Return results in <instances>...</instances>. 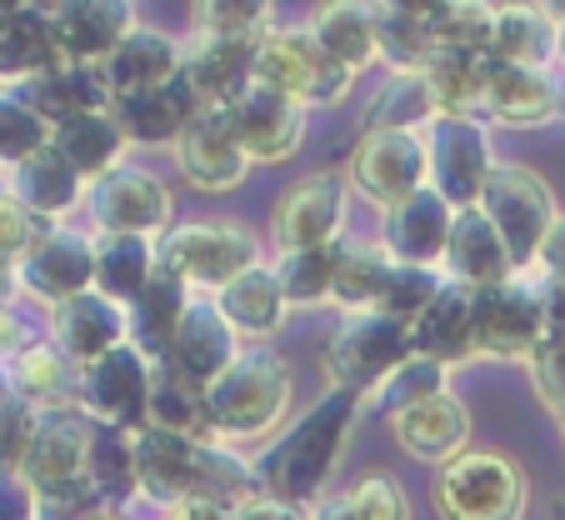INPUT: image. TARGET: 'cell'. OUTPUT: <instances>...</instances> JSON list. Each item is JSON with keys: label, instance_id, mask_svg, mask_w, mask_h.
Wrapping results in <instances>:
<instances>
[{"label": "cell", "instance_id": "obj_57", "mask_svg": "<svg viewBox=\"0 0 565 520\" xmlns=\"http://www.w3.org/2000/svg\"><path fill=\"white\" fill-rule=\"evenodd\" d=\"M535 290H541V320H545V340H565V280L531 270Z\"/></svg>", "mask_w": 565, "mask_h": 520}, {"label": "cell", "instance_id": "obj_43", "mask_svg": "<svg viewBox=\"0 0 565 520\" xmlns=\"http://www.w3.org/2000/svg\"><path fill=\"white\" fill-rule=\"evenodd\" d=\"M150 425L175 431V436H211V421H205V385L191 381L171 355H166V361H150Z\"/></svg>", "mask_w": 565, "mask_h": 520}, {"label": "cell", "instance_id": "obj_35", "mask_svg": "<svg viewBox=\"0 0 565 520\" xmlns=\"http://www.w3.org/2000/svg\"><path fill=\"white\" fill-rule=\"evenodd\" d=\"M195 300V290H185L171 270H160L146 286V296L126 306V326H130V346H136L146 361H166L175 346V330H181L185 306Z\"/></svg>", "mask_w": 565, "mask_h": 520}, {"label": "cell", "instance_id": "obj_17", "mask_svg": "<svg viewBox=\"0 0 565 520\" xmlns=\"http://www.w3.org/2000/svg\"><path fill=\"white\" fill-rule=\"evenodd\" d=\"M211 436H175L146 425L136 431V480L140 500L156 510H171L181 500H201V450Z\"/></svg>", "mask_w": 565, "mask_h": 520}, {"label": "cell", "instance_id": "obj_49", "mask_svg": "<svg viewBox=\"0 0 565 520\" xmlns=\"http://www.w3.org/2000/svg\"><path fill=\"white\" fill-rule=\"evenodd\" d=\"M430 25H436V45H440V51L491 55L495 6H470V0H446V6H430Z\"/></svg>", "mask_w": 565, "mask_h": 520}, {"label": "cell", "instance_id": "obj_55", "mask_svg": "<svg viewBox=\"0 0 565 520\" xmlns=\"http://www.w3.org/2000/svg\"><path fill=\"white\" fill-rule=\"evenodd\" d=\"M531 381H535V395L545 401V411L555 421H565V340H545L541 351L531 355Z\"/></svg>", "mask_w": 565, "mask_h": 520}, {"label": "cell", "instance_id": "obj_63", "mask_svg": "<svg viewBox=\"0 0 565 520\" xmlns=\"http://www.w3.org/2000/svg\"><path fill=\"white\" fill-rule=\"evenodd\" d=\"M90 520H130V516H110V510H100V516H90Z\"/></svg>", "mask_w": 565, "mask_h": 520}, {"label": "cell", "instance_id": "obj_58", "mask_svg": "<svg viewBox=\"0 0 565 520\" xmlns=\"http://www.w3.org/2000/svg\"><path fill=\"white\" fill-rule=\"evenodd\" d=\"M535 270H545V276H561V280H565V211L555 215L551 235H545V245H541V261H535Z\"/></svg>", "mask_w": 565, "mask_h": 520}, {"label": "cell", "instance_id": "obj_51", "mask_svg": "<svg viewBox=\"0 0 565 520\" xmlns=\"http://www.w3.org/2000/svg\"><path fill=\"white\" fill-rule=\"evenodd\" d=\"M35 421H41V411H35L31 401H21V395H11V385L0 375V476H21V460H25V450H31Z\"/></svg>", "mask_w": 565, "mask_h": 520}, {"label": "cell", "instance_id": "obj_54", "mask_svg": "<svg viewBox=\"0 0 565 520\" xmlns=\"http://www.w3.org/2000/svg\"><path fill=\"white\" fill-rule=\"evenodd\" d=\"M51 225H61V221H41V215L25 211L15 195H6V201H0V261H6V266H21Z\"/></svg>", "mask_w": 565, "mask_h": 520}, {"label": "cell", "instance_id": "obj_48", "mask_svg": "<svg viewBox=\"0 0 565 520\" xmlns=\"http://www.w3.org/2000/svg\"><path fill=\"white\" fill-rule=\"evenodd\" d=\"M191 21L195 35H221V41H266L276 31L270 6L260 0H205L191 11Z\"/></svg>", "mask_w": 565, "mask_h": 520}, {"label": "cell", "instance_id": "obj_13", "mask_svg": "<svg viewBox=\"0 0 565 520\" xmlns=\"http://www.w3.org/2000/svg\"><path fill=\"white\" fill-rule=\"evenodd\" d=\"M75 405L96 425H116V431H146L150 425V361L136 346L100 355L96 365H81V385H75Z\"/></svg>", "mask_w": 565, "mask_h": 520}, {"label": "cell", "instance_id": "obj_46", "mask_svg": "<svg viewBox=\"0 0 565 520\" xmlns=\"http://www.w3.org/2000/svg\"><path fill=\"white\" fill-rule=\"evenodd\" d=\"M436 395H450V371L440 361H426V355H411L406 365H395L371 395H365V411L375 415H406L416 405L436 401Z\"/></svg>", "mask_w": 565, "mask_h": 520}, {"label": "cell", "instance_id": "obj_36", "mask_svg": "<svg viewBox=\"0 0 565 520\" xmlns=\"http://www.w3.org/2000/svg\"><path fill=\"white\" fill-rule=\"evenodd\" d=\"M86 490L96 496L100 510L126 516L140 500V480H136V436L116 431V425H96L90 436V460H86Z\"/></svg>", "mask_w": 565, "mask_h": 520}, {"label": "cell", "instance_id": "obj_8", "mask_svg": "<svg viewBox=\"0 0 565 520\" xmlns=\"http://www.w3.org/2000/svg\"><path fill=\"white\" fill-rule=\"evenodd\" d=\"M426 166H430V191L456 211L480 205L486 185L495 176V140L486 120H460V116H436L426 130Z\"/></svg>", "mask_w": 565, "mask_h": 520}, {"label": "cell", "instance_id": "obj_40", "mask_svg": "<svg viewBox=\"0 0 565 520\" xmlns=\"http://www.w3.org/2000/svg\"><path fill=\"white\" fill-rule=\"evenodd\" d=\"M375 41L391 75H426V65L440 55L430 6H375Z\"/></svg>", "mask_w": 565, "mask_h": 520}, {"label": "cell", "instance_id": "obj_59", "mask_svg": "<svg viewBox=\"0 0 565 520\" xmlns=\"http://www.w3.org/2000/svg\"><path fill=\"white\" fill-rule=\"evenodd\" d=\"M235 520H306V510H296V506H280V500H250V506H241L235 510Z\"/></svg>", "mask_w": 565, "mask_h": 520}, {"label": "cell", "instance_id": "obj_47", "mask_svg": "<svg viewBox=\"0 0 565 520\" xmlns=\"http://www.w3.org/2000/svg\"><path fill=\"white\" fill-rule=\"evenodd\" d=\"M276 280L286 290L290 306H320L335 290V266H341V241L320 245V251H296V255H276Z\"/></svg>", "mask_w": 565, "mask_h": 520}, {"label": "cell", "instance_id": "obj_23", "mask_svg": "<svg viewBox=\"0 0 565 520\" xmlns=\"http://www.w3.org/2000/svg\"><path fill=\"white\" fill-rule=\"evenodd\" d=\"M175 166H181V176L195 185V191L225 195L246 181L250 160H246V150L235 146V136H231L221 110H201V116L185 126V136L175 140Z\"/></svg>", "mask_w": 565, "mask_h": 520}, {"label": "cell", "instance_id": "obj_42", "mask_svg": "<svg viewBox=\"0 0 565 520\" xmlns=\"http://www.w3.org/2000/svg\"><path fill=\"white\" fill-rule=\"evenodd\" d=\"M491 55H470V51H440L426 65L430 96H436L440 116L460 120H486V91H491Z\"/></svg>", "mask_w": 565, "mask_h": 520}, {"label": "cell", "instance_id": "obj_14", "mask_svg": "<svg viewBox=\"0 0 565 520\" xmlns=\"http://www.w3.org/2000/svg\"><path fill=\"white\" fill-rule=\"evenodd\" d=\"M355 195L375 201L381 211L411 201L416 191L430 185V166H426V136L416 130H385V136H361L345 170Z\"/></svg>", "mask_w": 565, "mask_h": 520}, {"label": "cell", "instance_id": "obj_34", "mask_svg": "<svg viewBox=\"0 0 565 520\" xmlns=\"http://www.w3.org/2000/svg\"><path fill=\"white\" fill-rule=\"evenodd\" d=\"M215 306H221V316L231 320V330L241 340H270L290 316V300H286V290H280L270 261H260L256 270L231 280V286L215 296Z\"/></svg>", "mask_w": 565, "mask_h": 520}, {"label": "cell", "instance_id": "obj_16", "mask_svg": "<svg viewBox=\"0 0 565 520\" xmlns=\"http://www.w3.org/2000/svg\"><path fill=\"white\" fill-rule=\"evenodd\" d=\"M225 126H231L235 146L246 150L250 166H280V160H290L300 150V140H306V106H296L290 96H280V91H270V85H250L241 100H231V106L221 110Z\"/></svg>", "mask_w": 565, "mask_h": 520}, {"label": "cell", "instance_id": "obj_52", "mask_svg": "<svg viewBox=\"0 0 565 520\" xmlns=\"http://www.w3.org/2000/svg\"><path fill=\"white\" fill-rule=\"evenodd\" d=\"M440 286H446V270H426V266H395L391 270V286H385V300L381 310L395 320H416L420 310L430 306V300L440 296Z\"/></svg>", "mask_w": 565, "mask_h": 520}, {"label": "cell", "instance_id": "obj_28", "mask_svg": "<svg viewBox=\"0 0 565 520\" xmlns=\"http://www.w3.org/2000/svg\"><path fill=\"white\" fill-rule=\"evenodd\" d=\"M446 270L450 280H460V286L470 290H486V286H501V280L521 276L511 261V251H505L501 231L491 225V215L480 211V205H470V211H456V225H450V245H446Z\"/></svg>", "mask_w": 565, "mask_h": 520}, {"label": "cell", "instance_id": "obj_33", "mask_svg": "<svg viewBox=\"0 0 565 520\" xmlns=\"http://www.w3.org/2000/svg\"><path fill=\"white\" fill-rule=\"evenodd\" d=\"M6 176H11V195L25 205V211L41 215V221H65L75 205L86 201L81 170H75L51 140H45L35 156H25L21 166H11Z\"/></svg>", "mask_w": 565, "mask_h": 520}, {"label": "cell", "instance_id": "obj_29", "mask_svg": "<svg viewBox=\"0 0 565 520\" xmlns=\"http://www.w3.org/2000/svg\"><path fill=\"white\" fill-rule=\"evenodd\" d=\"M491 61L561 71V15H555V6H495Z\"/></svg>", "mask_w": 565, "mask_h": 520}, {"label": "cell", "instance_id": "obj_44", "mask_svg": "<svg viewBox=\"0 0 565 520\" xmlns=\"http://www.w3.org/2000/svg\"><path fill=\"white\" fill-rule=\"evenodd\" d=\"M395 261L381 251V241H361V235H341V266H335L331 300L355 316V310H381L385 286H391Z\"/></svg>", "mask_w": 565, "mask_h": 520}, {"label": "cell", "instance_id": "obj_11", "mask_svg": "<svg viewBox=\"0 0 565 520\" xmlns=\"http://www.w3.org/2000/svg\"><path fill=\"white\" fill-rule=\"evenodd\" d=\"M90 436H96V421H90L81 405L41 411L31 450H25V460H21V480L35 490V496H71V490H86Z\"/></svg>", "mask_w": 565, "mask_h": 520}, {"label": "cell", "instance_id": "obj_18", "mask_svg": "<svg viewBox=\"0 0 565 520\" xmlns=\"http://www.w3.org/2000/svg\"><path fill=\"white\" fill-rule=\"evenodd\" d=\"M130 0H61L51 6V35L65 65H106L110 51L136 31Z\"/></svg>", "mask_w": 565, "mask_h": 520}, {"label": "cell", "instance_id": "obj_45", "mask_svg": "<svg viewBox=\"0 0 565 520\" xmlns=\"http://www.w3.org/2000/svg\"><path fill=\"white\" fill-rule=\"evenodd\" d=\"M440 116L436 96H430V81L426 75H391L371 96L361 116V136H385V130H426L430 120Z\"/></svg>", "mask_w": 565, "mask_h": 520}, {"label": "cell", "instance_id": "obj_6", "mask_svg": "<svg viewBox=\"0 0 565 520\" xmlns=\"http://www.w3.org/2000/svg\"><path fill=\"white\" fill-rule=\"evenodd\" d=\"M256 85H270V91L290 96L306 110H316V106L331 110L351 96L355 75L320 51L316 35H310V25H276V31L260 41Z\"/></svg>", "mask_w": 565, "mask_h": 520}, {"label": "cell", "instance_id": "obj_10", "mask_svg": "<svg viewBox=\"0 0 565 520\" xmlns=\"http://www.w3.org/2000/svg\"><path fill=\"white\" fill-rule=\"evenodd\" d=\"M345 201H351V181L341 170H310L280 195L276 215H270V245L276 255L320 251L345 235Z\"/></svg>", "mask_w": 565, "mask_h": 520}, {"label": "cell", "instance_id": "obj_27", "mask_svg": "<svg viewBox=\"0 0 565 520\" xmlns=\"http://www.w3.org/2000/svg\"><path fill=\"white\" fill-rule=\"evenodd\" d=\"M395 441H401V450H406L411 460L446 470L450 460L470 450L466 401L450 391V395H436V401L416 405V411H406V415H395Z\"/></svg>", "mask_w": 565, "mask_h": 520}, {"label": "cell", "instance_id": "obj_25", "mask_svg": "<svg viewBox=\"0 0 565 520\" xmlns=\"http://www.w3.org/2000/svg\"><path fill=\"white\" fill-rule=\"evenodd\" d=\"M51 340L75 365H96L100 355L120 351L130 340L126 306H116V300L100 296V290H86V296H75L51 310Z\"/></svg>", "mask_w": 565, "mask_h": 520}, {"label": "cell", "instance_id": "obj_56", "mask_svg": "<svg viewBox=\"0 0 565 520\" xmlns=\"http://www.w3.org/2000/svg\"><path fill=\"white\" fill-rule=\"evenodd\" d=\"M41 340H51V336H41V326L21 306H0V365H11L15 355H25Z\"/></svg>", "mask_w": 565, "mask_h": 520}, {"label": "cell", "instance_id": "obj_9", "mask_svg": "<svg viewBox=\"0 0 565 520\" xmlns=\"http://www.w3.org/2000/svg\"><path fill=\"white\" fill-rule=\"evenodd\" d=\"M171 191L156 170L146 166H116L100 181L86 185V215L96 225V235H160L171 231Z\"/></svg>", "mask_w": 565, "mask_h": 520}, {"label": "cell", "instance_id": "obj_12", "mask_svg": "<svg viewBox=\"0 0 565 520\" xmlns=\"http://www.w3.org/2000/svg\"><path fill=\"white\" fill-rule=\"evenodd\" d=\"M545 346L541 290L535 276H511L501 286L476 290V355L491 361H531Z\"/></svg>", "mask_w": 565, "mask_h": 520}, {"label": "cell", "instance_id": "obj_30", "mask_svg": "<svg viewBox=\"0 0 565 520\" xmlns=\"http://www.w3.org/2000/svg\"><path fill=\"white\" fill-rule=\"evenodd\" d=\"M241 355V336L231 330V320L221 316L215 296H195L181 316V330H175V346H171V361L181 365L191 381L211 385L225 365Z\"/></svg>", "mask_w": 565, "mask_h": 520}, {"label": "cell", "instance_id": "obj_50", "mask_svg": "<svg viewBox=\"0 0 565 520\" xmlns=\"http://www.w3.org/2000/svg\"><path fill=\"white\" fill-rule=\"evenodd\" d=\"M45 140H51V126H45L25 100H15L11 91H0V166L6 170L21 166V160L35 156Z\"/></svg>", "mask_w": 565, "mask_h": 520}, {"label": "cell", "instance_id": "obj_24", "mask_svg": "<svg viewBox=\"0 0 565 520\" xmlns=\"http://www.w3.org/2000/svg\"><path fill=\"white\" fill-rule=\"evenodd\" d=\"M185 65V45L175 35L156 31V25H136L126 41L110 51V61L100 65L110 85V106L126 96H146V91H160V85L181 81Z\"/></svg>", "mask_w": 565, "mask_h": 520}, {"label": "cell", "instance_id": "obj_22", "mask_svg": "<svg viewBox=\"0 0 565 520\" xmlns=\"http://www.w3.org/2000/svg\"><path fill=\"white\" fill-rule=\"evenodd\" d=\"M565 110V75L531 71V65H491V91H486V126L531 130Z\"/></svg>", "mask_w": 565, "mask_h": 520}, {"label": "cell", "instance_id": "obj_26", "mask_svg": "<svg viewBox=\"0 0 565 520\" xmlns=\"http://www.w3.org/2000/svg\"><path fill=\"white\" fill-rule=\"evenodd\" d=\"M411 346H416V355L440 361L446 371L470 361L476 355V290L446 276L440 296L411 320Z\"/></svg>", "mask_w": 565, "mask_h": 520}, {"label": "cell", "instance_id": "obj_64", "mask_svg": "<svg viewBox=\"0 0 565 520\" xmlns=\"http://www.w3.org/2000/svg\"><path fill=\"white\" fill-rule=\"evenodd\" d=\"M561 446H565V421H561Z\"/></svg>", "mask_w": 565, "mask_h": 520}, {"label": "cell", "instance_id": "obj_19", "mask_svg": "<svg viewBox=\"0 0 565 520\" xmlns=\"http://www.w3.org/2000/svg\"><path fill=\"white\" fill-rule=\"evenodd\" d=\"M450 225H456V205H446L426 185V191H416L411 201L381 211V251L391 255L395 266L440 270V266H446Z\"/></svg>", "mask_w": 565, "mask_h": 520}, {"label": "cell", "instance_id": "obj_21", "mask_svg": "<svg viewBox=\"0 0 565 520\" xmlns=\"http://www.w3.org/2000/svg\"><path fill=\"white\" fill-rule=\"evenodd\" d=\"M0 91H11L15 100H25L51 130L65 126V120L110 110V85L100 65H55V71H41L21 85H0Z\"/></svg>", "mask_w": 565, "mask_h": 520}, {"label": "cell", "instance_id": "obj_5", "mask_svg": "<svg viewBox=\"0 0 565 520\" xmlns=\"http://www.w3.org/2000/svg\"><path fill=\"white\" fill-rule=\"evenodd\" d=\"M440 520H525V476L501 450H466L436 476Z\"/></svg>", "mask_w": 565, "mask_h": 520}, {"label": "cell", "instance_id": "obj_62", "mask_svg": "<svg viewBox=\"0 0 565 520\" xmlns=\"http://www.w3.org/2000/svg\"><path fill=\"white\" fill-rule=\"evenodd\" d=\"M561 15V71H565V11H555Z\"/></svg>", "mask_w": 565, "mask_h": 520}, {"label": "cell", "instance_id": "obj_7", "mask_svg": "<svg viewBox=\"0 0 565 520\" xmlns=\"http://www.w3.org/2000/svg\"><path fill=\"white\" fill-rule=\"evenodd\" d=\"M480 211L491 215V225L501 231L505 251H511L515 270H535V261H541V245L545 235H551L555 225V195L551 185L535 176L531 166H515V160H501L491 176V185H486V195H480Z\"/></svg>", "mask_w": 565, "mask_h": 520}, {"label": "cell", "instance_id": "obj_2", "mask_svg": "<svg viewBox=\"0 0 565 520\" xmlns=\"http://www.w3.org/2000/svg\"><path fill=\"white\" fill-rule=\"evenodd\" d=\"M290 361L270 346H246L211 385H205V421L211 436L235 446V441L270 436L290 411Z\"/></svg>", "mask_w": 565, "mask_h": 520}, {"label": "cell", "instance_id": "obj_53", "mask_svg": "<svg viewBox=\"0 0 565 520\" xmlns=\"http://www.w3.org/2000/svg\"><path fill=\"white\" fill-rule=\"evenodd\" d=\"M351 506L361 520H411V500H406V486L395 476H385V470H371V476H361L351 490Z\"/></svg>", "mask_w": 565, "mask_h": 520}, {"label": "cell", "instance_id": "obj_15", "mask_svg": "<svg viewBox=\"0 0 565 520\" xmlns=\"http://www.w3.org/2000/svg\"><path fill=\"white\" fill-rule=\"evenodd\" d=\"M15 270H21V296L55 310V306H65V300L96 290V235L61 221L35 241V251L25 255Z\"/></svg>", "mask_w": 565, "mask_h": 520}, {"label": "cell", "instance_id": "obj_4", "mask_svg": "<svg viewBox=\"0 0 565 520\" xmlns=\"http://www.w3.org/2000/svg\"><path fill=\"white\" fill-rule=\"evenodd\" d=\"M411 355H416V346H411L406 320L385 316V310H355V316H341V326L331 330L320 361H326V375L335 381V391H351L365 401Z\"/></svg>", "mask_w": 565, "mask_h": 520}, {"label": "cell", "instance_id": "obj_1", "mask_svg": "<svg viewBox=\"0 0 565 520\" xmlns=\"http://www.w3.org/2000/svg\"><path fill=\"white\" fill-rule=\"evenodd\" d=\"M361 411H365L361 395L335 391V385L320 395L316 405H306L256 456L260 496L280 500V506H296V510L320 506L335 466H341L345 441H351L355 421H361Z\"/></svg>", "mask_w": 565, "mask_h": 520}, {"label": "cell", "instance_id": "obj_3", "mask_svg": "<svg viewBox=\"0 0 565 520\" xmlns=\"http://www.w3.org/2000/svg\"><path fill=\"white\" fill-rule=\"evenodd\" d=\"M160 270H171L195 296H221L231 280L260 266V241L231 221H181L156 241Z\"/></svg>", "mask_w": 565, "mask_h": 520}, {"label": "cell", "instance_id": "obj_31", "mask_svg": "<svg viewBox=\"0 0 565 520\" xmlns=\"http://www.w3.org/2000/svg\"><path fill=\"white\" fill-rule=\"evenodd\" d=\"M201 100H195V91L181 81L160 85V91H146V96H126L110 106V116L120 120V130H126L130 146H171L185 136V126H191L195 116H201Z\"/></svg>", "mask_w": 565, "mask_h": 520}, {"label": "cell", "instance_id": "obj_61", "mask_svg": "<svg viewBox=\"0 0 565 520\" xmlns=\"http://www.w3.org/2000/svg\"><path fill=\"white\" fill-rule=\"evenodd\" d=\"M11 195V176H6V166H0V201Z\"/></svg>", "mask_w": 565, "mask_h": 520}, {"label": "cell", "instance_id": "obj_38", "mask_svg": "<svg viewBox=\"0 0 565 520\" xmlns=\"http://www.w3.org/2000/svg\"><path fill=\"white\" fill-rule=\"evenodd\" d=\"M310 35L335 65H345L351 75H361L371 61H381V41H375V6L361 0H335V6H320L310 15Z\"/></svg>", "mask_w": 565, "mask_h": 520}, {"label": "cell", "instance_id": "obj_41", "mask_svg": "<svg viewBox=\"0 0 565 520\" xmlns=\"http://www.w3.org/2000/svg\"><path fill=\"white\" fill-rule=\"evenodd\" d=\"M51 146L81 170V181H100L106 170L126 166V130L110 110H96V116H81V120H65V126L51 130Z\"/></svg>", "mask_w": 565, "mask_h": 520}, {"label": "cell", "instance_id": "obj_39", "mask_svg": "<svg viewBox=\"0 0 565 520\" xmlns=\"http://www.w3.org/2000/svg\"><path fill=\"white\" fill-rule=\"evenodd\" d=\"M160 276V251L150 235H96V290L116 306L146 296V286Z\"/></svg>", "mask_w": 565, "mask_h": 520}, {"label": "cell", "instance_id": "obj_60", "mask_svg": "<svg viewBox=\"0 0 565 520\" xmlns=\"http://www.w3.org/2000/svg\"><path fill=\"white\" fill-rule=\"evenodd\" d=\"M306 520H361V516H355L351 496H326L320 506H310V510H306Z\"/></svg>", "mask_w": 565, "mask_h": 520}, {"label": "cell", "instance_id": "obj_20", "mask_svg": "<svg viewBox=\"0 0 565 520\" xmlns=\"http://www.w3.org/2000/svg\"><path fill=\"white\" fill-rule=\"evenodd\" d=\"M256 61H260V41H221V35L191 31L181 75L205 110H225L256 85Z\"/></svg>", "mask_w": 565, "mask_h": 520}, {"label": "cell", "instance_id": "obj_37", "mask_svg": "<svg viewBox=\"0 0 565 520\" xmlns=\"http://www.w3.org/2000/svg\"><path fill=\"white\" fill-rule=\"evenodd\" d=\"M11 395L31 401L35 411H55V405H75V385H81V365L55 346V340H41L25 355H15L11 365H0Z\"/></svg>", "mask_w": 565, "mask_h": 520}, {"label": "cell", "instance_id": "obj_32", "mask_svg": "<svg viewBox=\"0 0 565 520\" xmlns=\"http://www.w3.org/2000/svg\"><path fill=\"white\" fill-rule=\"evenodd\" d=\"M61 51L51 35V6L0 0V85H21L41 71H55Z\"/></svg>", "mask_w": 565, "mask_h": 520}]
</instances>
